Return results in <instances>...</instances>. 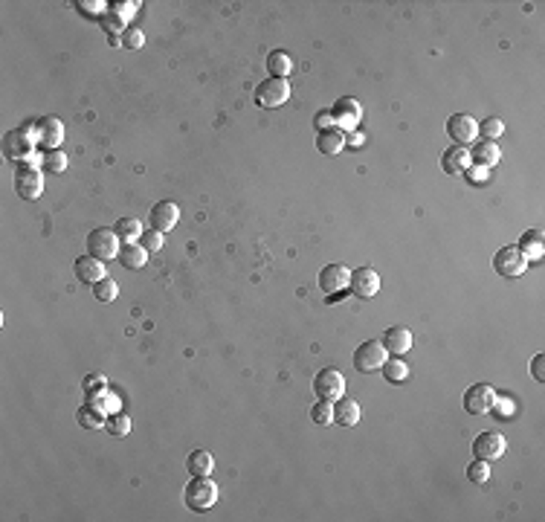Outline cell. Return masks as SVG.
<instances>
[{
	"label": "cell",
	"instance_id": "12",
	"mask_svg": "<svg viewBox=\"0 0 545 522\" xmlns=\"http://www.w3.org/2000/svg\"><path fill=\"white\" fill-rule=\"evenodd\" d=\"M35 143L44 148V151H56V145H61L64 140V125L56 119V116H44L35 122Z\"/></svg>",
	"mask_w": 545,
	"mask_h": 522
},
{
	"label": "cell",
	"instance_id": "30",
	"mask_svg": "<svg viewBox=\"0 0 545 522\" xmlns=\"http://www.w3.org/2000/svg\"><path fill=\"white\" fill-rule=\"evenodd\" d=\"M93 296H96L99 302H113V299L119 296V285H116L113 279H108V276H105L102 282H96V285H93Z\"/></svg>",
	"mask_w": 545,
	"mask_h": 522
},
{
	"label": "cell",
	"instance_id": "7",
	"mask_svg": "<svg viewBox=\"0 0 545 522\" xmlns=\"http://www.w3.org/2000/svg\"><path fill=\"white\" fill-rule=\"evenodd\" d=\"M493 270L505 279H516L528 270V258L519 252V247H502L493 255Z\"/></svg>",
	"mask_w": 545,
	"mask_h": 522
},
{
	"label": "cell",
	"instance_id": "31",
	"mask_svg": "<svg viewBox=\"0 0 545 522\" xmlns=\"http://www.w3.org/2000/svg\"><path fill=\"white\" fill-rule=\"evenodd\" d=\"M310 418H313V424H322V426L334 424V404H331V401H320V404H313Z\"/></svg>",
	"mask_w": 545,
	"mask_h": 522
},
{
	"label": "cell",
	"instance_id": "10",
	"mask_svg": "<svg viewBox=\"0 0 545 522\" xmlns=\"http://www.w3.org/2000/svg\"><path fill=\"white\" fill-rule=\"evenodd\" d=\"M505 450H508V441H505L502 432H482L479 439L473 441V453H476V459H482V461L502 459Z\"/></svg>",
	"mask_w": 545,
	"mask_h": 522
},
{
	"label": "cell",
	"instance_id": "3",
	"mask_svg": "<svg viewBox=\"0 0 545 522\" xmlns=\"http://www.w3.org/2000/svg\"><path fill=\"white\" fill-rule=\"evenodd\" d=\"M290 99V84L287 78L270 76L255 87V105L258 108H282Z\"/></svg>",
	"mask_w": 545,
	"mask_h": 522
},
{
	"label": "cell",
	"instance_id": "36",
	"mask_svg": "<svg viewBox=\"0 0 545 522\" xmlns=\"http://www.w3.org/2000/svg\"><path fill=\"white\" fill-rule=\"evenodd\" d=\"M105 426H108L113 435H119V439H122V435L131 432V418H125V415H111V418L105 421Z\"/></svg>",
	"mask_w": 545,
	"mask_h": 522
},
{
	"label": "cell",
	"instance_id": "40",
	"mask_svg": "<svg viewBox=\"0 0 545 522\" xmlns=\"http://www.w3.org/2000/svg\"><path fill=\"white\" fill-rule=\"evenodd\" d=\"M531 374H534V380H545V354H536L534 360H531Z\"/></svg>",
	"mask_w": 545,
	"mask_h": 522
},
{
	"label": "cell",
	"instance_id": "25",
	"mask_svg": "<svg viewBox=\"0 0 545 522\" xmlns=\"http://www.w3.org/2000/svg\"><path fill=\"white\" fill-rule=\"evenodd\" d=\"M113 232L119 235V241H125V244H136L146 232H143V224L136 221V218H119L116 221V227H113Z\"/></svg>",
	"mask_w": 545,
	"mask_h": 522
},
{
	"label": "cell",
	"instance_id": "20",
	"mask_svg": "<svg viewBox=\"0 0 545 522\" xmlns=\"http://www.w3.org/2000/svg\"><path fill=\"white\" fill-rule=\"evenodd\" d=\"M119 265L125 267V270H140V267H146V258H148V250L136 241V244H122L119 247Z\"/></svg>",
	"mask_w": 545,
	"mask_h": 522
},
{
	"label": "cell",
	"instance_id": "1",
	"mask_svg": "<svg viewBox=\"0 0 545 522\" xmlns=\"http://www.w3.org/2000/svg\"><path fill=\"white\" fill-rule=\"evenodd\" d=\"M183 499L195 513H203L218 502V485L209 476H192V482L183 491Z\"/></svg>",
	"mask_w": 545,
	"mask_h": 522
},
{
	"label": "cell",
	"instance_id": "38",
	"mask_svg": "<svg viewBox=\"0 0 545 522\" xmlns=\"http://www.w3.org/2000/svg\"><path fill=\"white\" fill-rule=\"evenodd\" d=\"M490 409H496L499 418H505V415H514V412H516V406L511 404V398H493V406H490Z\"/></svg>",
	"mask_w": 545,
	"mask_h": 522
},
{
	"label": "cell",
	"instance_id": "37",
	"mask_svg": "<svg viewBox=\"0 0 545 522\" xmlns=\"http://www.w3.org/2000/svg\"><path fill=\"white\" fill-rule=\"evenodd\" d=\"M140 244H143L148 252H160V250H163V244H165V235H163V232H157V230H151V232H146V235H143V241H140Z\"/></svg>",
	"mask_w": 545,
	"mask_h": 522
},
{
	"label": "cell",
	"instance_id": "24",
	"mask_svg": "<svg viewBox=\"0 0 545 522\" xmlns=\"http://www.w3.org/2000/svg\"><path fill=\"white\" fill-rule=\"evenodd\" d=\"M186 470H189L192 476H212V470H215L212 453H206V450H192L189 459H186Z\"/></svg>",
	"mask_w": 545,
	"mask_h": 522
},
{
	"label": "cell",
	"instance_id": "16",
	"mask_svg": "<svg viewBox=\"0 0 545 522\" xmlns=\"http://www.w3.org/2000/svg\"><path fill=\"white\" fill-rule=\"evenodd\" d=\"M177 218H180V206L174 203V200H160V203H154L151 206V215H148V221H151V227L157 230V232H168V230H174L177 227Z\"/></svg>",
	"mask_w": 545,
	"mask_h": 522
},
{
	"label": "cell",
	"instance_id": "33",
	"mask_svg": "<svg viewBox=\"0 0 545 522\" xmlns=\"http://www.w3.org/2000/svg\"><path fill=\"white\" fill-rule=\"evenodd\" d=\"M467 478L473 485H484L487 478H490V461H482V459H476L470 467H467Z\"/></svg>",
	"mask_w": 545,
	"mask_h": 522
},
{
	"label": "cell",
	"instance_id": "22",
	"mask_svg": "<svg viewBox=\"0 0 545 522\" xmlns=\"http://www.w3.org/2000/svg\"><path fill=\"white\" fill-rule=\"evenodd\" d=\"M334 424L340 426H357L360 424V404L354 398H340L334 401Z\"/></svg>",
	"mask_w": 545,
	"mask_h": 522
},
{
	"label": "cell",
	"instance_id": "26",
	"mask_svg": "<svg viewBox=\"0 0 545 522\" xmlns=\"http://www.w3.org/2000/svg\"><path fill=\"white\" fill-rule=\"evenodd\" d=\"M267 70H270V76H276V78H287L290 70H293V58L285 50H272L267 56Z\"/></svg>",
	"mask_w": 545,
	"mask_h": 522
},
{
	"label": "cell",
	"instance_id": "23",
	"mask_svg": "<svg viewBox=\"0 0 545 522\" xmlns=\"http://www.w3.org/2000/svg\"><path fill=\"white\" fill-rule=\"evenodd\" d=\"M470 160H476V165H484V168H490V165H496L499 160H502V151H499V145H496V143L484 140V143L473 145V151H470Z\"/></svg>",
	"mask_w": 545,
	"mask_h": 522
},
{
	"label": "cell",
	"instance_id": "5",
	"mask_svg": "<svg viewBox=\"0 0 545 522\" xmlns=\"http://www.w3.org/2000/svg\"><path fill=\"white\" fill-rule=\"evenodd\" d=\"M313 392L320 401H340L345 395V374L337 369H322L320 374L313 377Z\"/></svg>",
	"mask_w": 545,
	"mask_h": 522
},
{
	"label": "cell",
	"instance_id": "32",
	"mask_svg": "<svg viewBox=\"0 0 545 522\" xmlns=\"http://www.w3.org/2000/svg\"><path fill=\"white\" fill-rule=\"evenodd\" d=\"M479 134H484L490 143H496L499 137L505 134V122H502V119H496V116H490V119H484V122L479 125Z\"/></svg>",
	"mask_w": 545,
	"mask_h": 522
},
{
	"label": "cell",
	"instance_id": "34",
	"mask_svg": "<svg viewBox=\"0 0 545 522\" xmlns=\"http://www.w3.org/2000/svg\"><path fill=\"white\" fill-rule=\"evenodd\" d=\"M44 168H47V171H53V174H61L64 168H67V154L64 151H47V154H44Z\"/></svg>",
	"mask_w": 545,
	"mask_h": 522
},
{
	"label": "cell",
	"instance_id": "39",
	"mask_svg": "<svg viewBox=\"0 0 545 522\" xmlns=\"http://www.w3.org/2000/svg\"><path fill=\"white\" fill-rule=\"evenodd\" d=\"M464 174L470 178V183H484V180L490 178V168H484V165H470Z\"/></svg>",
	"mask_w": 545,
	"mask_h": 522
},
{
	"label": "cell",
	"instance_id": "9",
	"mask_svg": "<svg viewBox=\"0 0 545 522\" xmlns=\"http://www.w3.org/2000/svg\"><path fill=\"white\" fill-rule=\"evenodd\" d=\"M447 134L456 145H470L479 140V119L470 113H456L447 122Z\"/></svg>",
	"mask_w": 545,
	"mask_h": 522
},
{
	"label": "cell",
	"instance_id": "17",
	"mask_svg": "<svg viewBox=\"0 0 545 522\" xmlns=\"http://www.w3.org/2000/svg\"><path fill=\"white\" fill-rule=\"evenodd\" d=\"M76 279L84 285H96L105 279V261L93 258V255H81L76 258Z\"/></svg>",
	"mask_w": 545,
	"mask_h": 522
},
{
	"label": "cell",
	"instance_id": "42",
	"mask_svg": "<svg viewBox=\"0 0 545 522\" xmlns=\"http://www.w3.org/2000/svg\"><path fill=\"white\" fill-rule=\"evenodd\" d=\"M105 26H108V32H125V29H119V26H122V18H119L116 12H108V15H105Z\"/></svg>",
	"mask_w": 545,
	"mask_h": 522
},
{
	"label": "cell",
	"instance_id": "19",
	"mask_svg": "<svg viewBox=\"0 0 545 522\" xmlns=\"http://www.w3.org/2000/svg\"><path fill=\"white\" fill-rule=\"evenodd\" d=\"M383 345L389 354H406L412 348V331L403 328V325H392L386 334H383Z\"/></svg>",
	"mask_w": 545,
	"mask_h": 522
},
{
	"label": "cell",
	"instance_id": "11",
	"mask_svg": "<svg viewBox=\"0 0 545 522\" xmlns=\"http://www.w3.org/2000/svg\"><path fill=\"white\" fill-rule=\"evenodd\" d=\"M348 290H351L357 299H372V296H377V290H380V276H377V270H375V267H357V270H351V285H348Z\"/></svg>",
	"mask_w": 545,
	"mask_h": 522
},
{
	"label": "cell",
	"instance_id": "6",
	"mask_svg": "<svg viewBox=\"0 0 545 522\" xmlns=\"http://www.w3.org/2000/svg\"><path fill=\"white\" fill-rule=\"evenodd\" d=\"M87 255H93L99 261L116 258L119 255V235L113 230H105V227L93 230V232L87 235Z\"/></svg>",
	"mask_w": 545,
	"mask_h": 522
},
{
	"label": "cell",
	"instance_id": "14",
	"mask_svg": "<svg viewBox=\"0 0 545 522\" xmlns=\"http://www.w3.org/2000/svg\"><path fill=\"white\" fill-rule=\"evenodd\" d=\"M32 145H38L32 140V128H18V130H9L6 140H4V151L9 160H26L32 154Z\"/></svg>",
	"mask_w": 545,
	"mask_h": 522
},
{
	"label": "cell",
	"instance_id": "2",
	"mask_svg": "<svg viewBox=\"0 0 545 522\" xmlns=\"http://www.w3.org/2000/svg\"><path fill=\"white\" fill-rule=\"evenodd\" d=\"M389 360V352L380 339H366L357 352H354V369L360 374H369V372H377L383 369V363Z\"/></svg>",
	"mask_w": 545,
	"mask_h": 522
},
{
	"label": "cell",
	"instance_id": "29",
	"mask_svg": "<svg viewBox=\"0 0 545 522\" xmlns=\"http://www.w3.org/2000/svg\"><path fill=\"white\" fill-rule=\"evenodd\" d=\"M383 377H386L389 383H403V380L409 377V366H406L400 357L386 360V363H383Z\"/></svg>",
	"mask_w": 545,
	"mask_h": 522
},
{
	"label": "cell",
	"instance_id": "46",
	"mask_svg": "<svg viewBox=\"0 0 545 522\" xmlns=\"http://www.w3.org/2000/svg\"><path fill=\"white\" fill-rule=\"evenodd\" d=\"M345 145L348 148H362V134H357V130H354L351 137H345Z\"/></svg>",
	"mask_w": 545,
	"mask_h": 522
},
{
	"label": "cell",
	"instance_id": "35",
	"mask_svg": "<svg viewBox=\"0 0 545 522\" xmlns=\"http://www.w3.org/2000/svg\"><path fill=\"white\" fill-rule=\"evenodd\" d=\"M122 44L128 50H140L143 44H146V35H143V29H133V26H128L125 32H122Z\"/></svg>",
	"mask_w": 545,
	"mask_h": 522
},
{
	"label": "cell",
	"instance_id": "15",
	"mask_svg": "<svg viewBox=\"0 0 545 522\" xmlns=\"http://www.w3.org/2000/svg\"><path fill=\"white\" fill-rule=\"evenodd\" d=\"M493 398H496L493 386H487V383H473V386L464 392V409H467L470 415H484V412H490Z\"/></svg>",
	"mask_w": 545,
	"mask_h": 522
},
{
	"label": "cell",
	"instance_id": "8",
	"mask_svg": "<svg viewBox=\"0 0 545 522\" xmlns=\"http://www.w3.org/2000/svg\"><path fill=\"white\" fill-rule=\"evenodd\" d=\"M331 116H334V125L342 130V134H354L360 119H362V108H360V102L354 96H342L331 108Z\"/></svg>",
	"mask_w": 545,
	"mask_h": 522
},
{
	"label": "cell",
	"instance_id": "4",
	"mask_svg": "<svg viewBox=\"0 0 545 522\" xmlns=\"http://www.w3.org/2000/svg\"><path fill=\"white\" fill-rule=\"evenodd\" d=\"M351 285V270L345 265H340V261H331V265H325L320 270V290L328 296V299H337V296H345Z\"/></svg>",
	"mask_w": 545,
	"mask_h": 522
},
{
	"label": "cell",
	"instance_id": "43",
	"mask_svg": "<svg viewBox=\"0 0 545 522\" xmlns=\"http://www.w3.org/2000/svg\"><path fill=\"white\" fill-rule=\"evenodd\" d=\"M136 6H140V4H136V0H133V4H116L111 12H116L119 18H128L131 12H136Z\"/></svg>",
	"mask_w": 545,
	"mask_h": 522
},
{
	"label": "cell",
	"instance_id": "13",
	"mask_svg": "<svg viewBox=\"0 0 545 522\" xmlns=\"http://www.w3.org/2000/svg\"><path fill=\"white\" fill-rule=\"evenodd\" d=\"M15 189H18V195H21L24 200H38V198L44 195V174H41L38 168H32V165L18 168V174H15Z\"/></svg>",
	"mask_w": 545,
	"mask_h": 522
},
{
	"label": "cell",
	"instance_id": "27",
	"mask_svg": "<svg viewBox=\"0 0 545 522\" xmlns=\"http://www.w3.org/2000/svg\"><path fill=\"white\" fill-rule=\"evenodd\" d=\"M519 252L528 258V261H536L542 258V232L539 230H531L519 238Z\"/></svg>",
	"mask_w": 545,
	"mask_h": 522
},
{
	"label": "cell",
	"instance_id": "41",
	"mask_svg": "<svg viewBox=\"0 0 545 522\" xmlns=\"http://www.w3.org/2000/svg\"><path fill=\"white\" fill-rule=\"evenodd\" d=\"M325 128H334V116H331V111L316 113V130H325Z\"/></svg>",
	"mask_w": 545,
	"mask_h": 522
},
{
	"label": "cell",
	"instance_id": "21",
	"mask_svg": "<svg viewBox=\"0 0 545 522\" xmlns=\"http://www.w3.org/2000/svg\"><path fill=\"white\" fill-rule=\"evenodd\" d=\"M316 148H320L322 154H328V157H334V154H340L342 148H345V134L334 125V128H325V130H320L316 134Z\"/></svg>",
	"mask_w": 545,
	"mask_h": 522
},
{
	"label": "cell",
	"instance_id": "18",
	"mask_svg": "<svg viewBox=\"0 0 545 522\" xmlns=\"http://www.w3.org/2000/svg\"><path fill=\"white\" fill-rule=\"evenodd\" d=\"M441 168L447 174H464L470 168V151L464 145H449L444 154H441Z\"/></svg>",
	"mask_w": 545,
	"mask_h": 522
},
{
	"label": "cell",
	"instance_id": "28",
	"mask_svg": "<svg viewBox=\"0 0 545 522\" xmlns=\"http://www.w3.org/2000/svg\"><path fill=\"white\" fill-rule=\"evenodd\" d=\"M78 424H81L84 429H99V426H105L102 409H96L93 404H87V406H81V409H78Z\"/></svg>",
	"mask_w": 545,
	"mask_h": 522
},
{
	"label": "cell",
	"instance_id": "45",
	"mask_svg": "<svg viewBox=\"0 0 545 522\" xmlns=\"http://www.w3.org/2000/svg\"><path fill=\"white\" fill-rule=\"evenodd\" d=\"M102 386H105L102 374H90V380H84V389H102Z\"/></svg>",
	"mask_w": 545,
	"mask_h": 522
},
{
	"label": "cell",
	"instance_id": "44",
	"mask_svg": "<svg viewBox=\"0 0 545 522\" xmlns=\"http://www.w3.org/2000/svg\"><path fill=\"white\" fill-rule=\"evenodd\" d=\"M78 6H81V12H90V15H99L105 4H99V0H93V4H78Z\"/></svg>",
	"mask_w": 545,
	"mask_h": 522
}]
</instances>
